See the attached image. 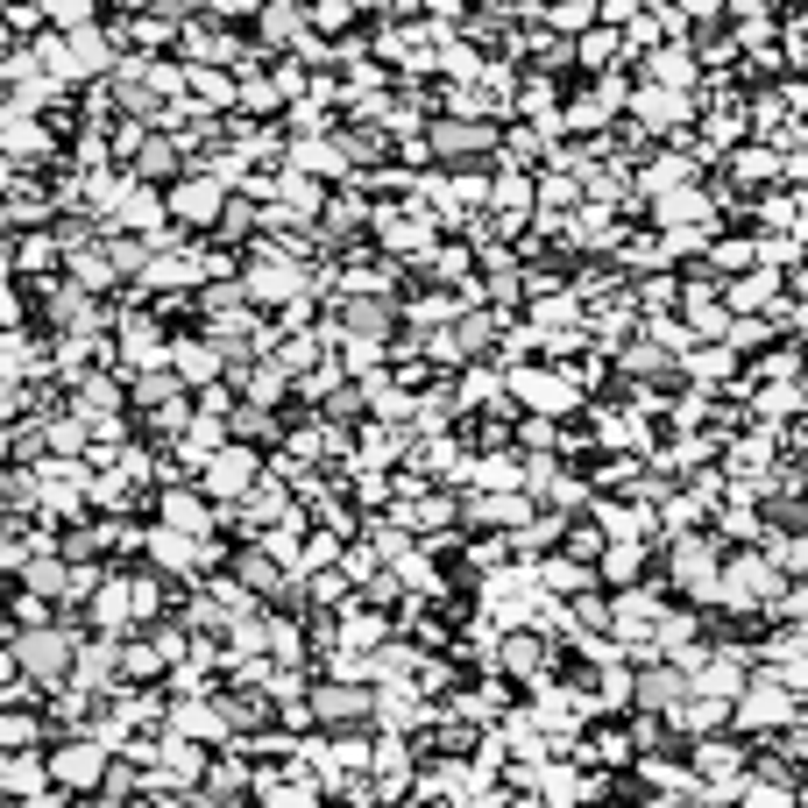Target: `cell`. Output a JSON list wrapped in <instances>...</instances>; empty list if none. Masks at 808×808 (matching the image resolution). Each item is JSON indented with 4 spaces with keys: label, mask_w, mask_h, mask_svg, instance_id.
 <instances>
[{
    "label": "cell",
    "mask_w": 808,
    "mask_h": 808,
    "mask_svg": "<svg viewBox=\"0 0 808 808\" xmlns=\"http://www.w3.org/2000/svg\"><path fill=\"white\" fill-rule=\"evenodd\" d=\"M249 291H256V298H284V291H291V277H284V270H270V263H263V270H256V277H249Z\"/></svg>",
    "instance_id": "11"
},
{
    "label": "cell",
    "mask_w": 808,
    "mask_h": 808,
    "mask_svg": "<svg viewBox=\"0 0 808 808\" xmlns=\"http://www.w3.org/2000/svg\"><path fill=\"white\" fill-rule=\"evenodd\" d=\"M511 390L532 397V404H568V383H546V376H532V369H511Z\"/></svg>",
    "instance_id": "7"
},
{
    "label": "cell",
    "mask_w": 808,
    "mask_h": 808,
    "mask_svg": "<svg viewBox=\"0 0 808 808\" xmlns=\"http://www.w3.org/2000/svg\"><path fill=\"white\" fill-rule=\"evenodd\" d=\"M312 709L327 716V723H348V716H355V709H369V702H362L355 688H319V695H312Z\"/></svg>",
    "instance_id": "6"
},
{
    "label": "cell",
    "mask_w": 808,
    "mask_h": 808,
    "mask_svg": "<svg viewBox=\"0 0 808 808\" xmlns=\"http://www.w3.org/2000/svg\"><path fill=\"white\" fill-rule=\"evenodd\" d=\"M178 738H220V709L185 702V709H178Z\"/></svg>",
    "instance_id": "8"
},
{
    "label": "cell",
    "mask_w": 808,
    "mask_h": 808,
    "mask_svg": "<svg viewBox=\"0 0 808 808\" xmlns=\"http://www.w3.org/2000/svg\"><path fill=\"white\" fill-rule=\"evenodd\" d=\"M220 206V192H185V220H206Z\"/></svg>",
    "instance_id": "13"
},
{
    "label": "cell",
    "mask_w": 808,
    "mask_h": 808,
    "mask_svg": "<svg viewBox=\"0 0 808 808\" xmlns=\"http://www.w3.org/2000/svg\"><path fill=\"white\" fill-rule=\"evenodd\" d=\"M36 482H43V490H36V497H43L50 511H64V504H78V490H86V475H78V468H64V461H57V468H43Z\"/></svg>",
    "instance_id": "4"
},
{
    "label": "cell",
    "mask_w": 808,
    "mask_h": 808,
    "mask_svg": "<svg viewBox=\"0 0 808 808\" xmlns=\"http://www.w3.org/2000/svg\"><path fill=\"white\" fill-rule=\"evenodd\" d=\"M178 369H185V383H206V376L220 369V355H213V348H185V355H178Z\"/></svg>",
    "instance_id": "9"
},
{
    "label": "cell",
    "mask_w": 808,
    "mask_h": 808,
    "mask_svg": "<svg viewBox=\"0 0 808 808\" xmlns=\"http://www.w3.org/2000/svg\"><path fill=\"white\" fill-rule=\"evenodd\" d=\"M0 738H8V745H29L36 723H29V716H8V723H0Z\"/></svg>",
    "instance_id": "12"
},
{
    "label": "cell",
    "mask_w": 808,
    "mask_h": 808,
    "mask_svg": "<svg viewBox=\"0 0 808 808\" xmlns=\"http://www.w3.org/2000/svg\"><path fill=\"white\" fill-rule=\"evenodd\" d=\"M249 390H256V397H277V390H284V376H277V369H263V376H249Z\"/></svg>",
    "instance_id": "16"
},
{
    "label": "cell",
    "mask_w": 808,
    "mask_h": 808,
    "mask_svg": "<svg viewBox=\"0 0 808 808\" xmlns=\"http://www.w3.org/2000/svg\"><path fill=\"white\" fill-rule=\"evenodd\" d=\"M249 475H256V454H249V447H220V454L206 461V490H213V497H241V490H249Z\"/></svg>",
    "instance_id": "1"
},
{
    "label": "cell",
    "mask_w": 808,
    "mask_h": 808,
    "mask_svg": "<svg viewBox=\"0 0 808 808\" xmlns=\"http://www.w3.org/2000/svg\"><path fill=\"white\" fill-rule=\"evenodd\" d=\"M171 518H178V525H192V532H199V525H206V511H199V504H192V497H171Z\"/></svg>",
    "instance_id": "15"
},
{
    "label": "cell",
    "mask_w": 808,
    "mask_h": 808,
    "mask_svg": "<svg viewBox=\"0 0 808 808\" xmlns=\"http://www.w3.org/2000/svg\"><path fill=\"white\" fill-rule=\"evenodd\" d=\"M50 447L71 454V447H78V419H50Z\"/></svg>",
    "instance_id": "14"
},
{
    "label": "cell",
    "mask_w": 808,
    "mask_h": 808,
    "mask_svg": "<svg viewBox=\"0 0 808 808\" xmlns=\"http://www.w3.org/2000/svg\"><path fill=\"white\" fill-rule=\"evenodd\" d=\"M192 773H199V752H192V745H171V752H164V780H192Z\"/></svg>",
    "instance_id": "10"
},
{
    "label": "cell",
    "mask_w": 808,
    "mask_h": 808,
    "mask_svg": "<svg viewBox=\"0 0 808 808\" xmlns=\"http://www.w3.org/2000/svg\"><path fill=\"white\" fill-rule=\"evenodd\" d=\"M107 752H114V745H100V738L57 752V780H64V787H93V780H107Z\"/></svg>",
    "instance_id": "2"
},
{
    "label": "cell",
    "mask_w": 808,
    "mask_h": 808,
    "mask_svg": "<svg viewBox=\"0 0 808 808\" xmlns=\"http://www.w3.org/2000/svg\"><path fill=\"white\" fill-rule=\"evenodd\" d=\"M149 553L164 560V568H199V560H206V546H192L185 532H156V539H149Z\"/></svg>",
    "instance_id": "5"
},
{
    "label": "cell",
    "mask_w": 808,
    "mask_h": 808,
    "mask_svg": "<svg viewBox=\"0 0 808 808\" xmlns=\"http://www.w3.org/2000/svg\"><path fill=\"white\" fill-rule=\"evenodd\" d=\"M15 653H22V667H29V674H64V653H71V645H64L57 631H43V638H22Z\"/></svg>",
    "instance_id": "3"
}]
</instances>
